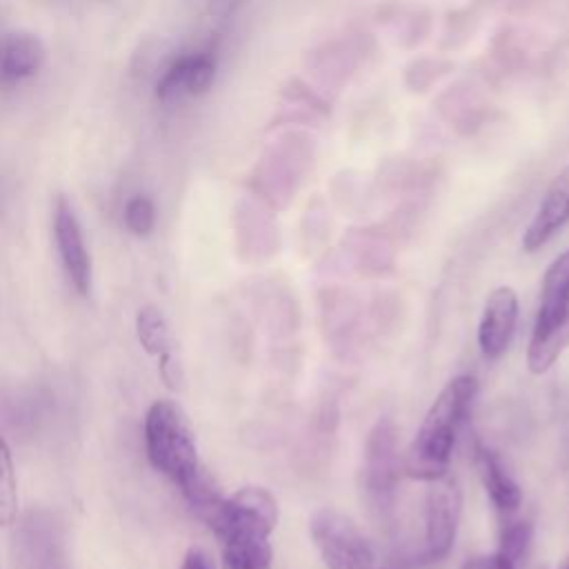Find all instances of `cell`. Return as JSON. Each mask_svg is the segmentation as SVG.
Segmentation results:
<instances>
[{
  "label": "cell",
  "instance_id": "cell-1",
  "mask_svg": "<svg viewBox=\"0 0 569 569\" xmlns=\"http://www.w3.org/2000/svg\"><path fill=\"white\" fill-rule=\"evenodd\" d=\"M478 385L471 376H456L442 387L402 458L405 476L431 482L449 471L456 431L467 418Z\"/></svg>",
  "mask_w": 569,
  "mask_h": 569
},
{
  "label": "cell",
  "instance_id": "cell-2",
  "mask_svg": "<svg viewBox=\"0 0 569 569\" xmlns=\"http://www.w3.org/2000/svg\"><path fill=\"white\" fill-rule=\"evenodd\" d=\"M144 451L156 471L187 493L207 469L200 465L193 429L173 400H156L144 416Z\"/></svg>",
  "mask_w": 569,
  "mask_h": 569
},
{
  "label": "cell",
  "instance_id": "cell-3",
  "mask_svg": "<svg viewBox=\"0 0 569 569\" xmlns=\"http://www.w3.org/2000/svg\"><path fill=\"white\" fill-rule=\"evenodd\" d=\"M569 347V249L545 271L533 331L527 347V367L542 376Z\"/></svg>",
  "mask_w": 569,
  "mask_h": 569
},
{
  "label": "cell",
  "instance_id": "cell-4",
  "mask_svg": "<svg viewBox=\"0 0 569 569\" xmlns=\"http://www.w3.org/2000/svg\"><path fill=\"white\" fill-rule=\"evenodd\" d=\"M402 473V458L398 451V429L391 418H380L365 442L360 467V493L376 518H389L398 498V480Z\"/></svg>",
  "mask_w": 569,
  "mask_h": 569
},
{
  "label": "cell",
  "instance_id": "cell-5",
  "mask_svg": "<svg viewBox=\"0 0 569 569\" xmlns=\"http://www.w3.org/2000/svg\"><path fill=\"white\" fill-rule=\"evenodd\" d=\"M309 536L327 569H371L373 549L345 513L322 507L309 518Z\"/></svg>",
  "mask_w": 569,
  "mask_h": 569
},
{
  "label": "cell",
  "instance_id": "cell-6",
  "mask_svg": "<svg viewBox=\"0 0 569 569\" xmlns=\"http://www.w3.org/2000/svg\"><path fill=\"white\" fill-rule=\"evenodd\" d=\"M462 511V491L458 480L447 471L429 482L425 502V549L422 558L433 562L449 556Z\"/></svg>",
  "mask_w": 569,
  "mask_h": 569
},
{
  "label": "cell",
  "instance_id": "cell-7",
  "mask_svg": "<svg viewBox=\"0 0 569 569\" xmlns=\"http://www.w3.org/2000/svg\"><path fill=\"white\" fill-rule=\"evenodd\" d=\"M278 525V502L264 487H242L224 498L220 511L211 520L209 529L218 540L236 533L271 536Z\"/></svg>",
  "mask_w": 569,
  "mask_h": 569
},
{
  "label": "cell",
  "instance_id": "cell-8",
  "mask_svg": "<svg viewBox=\"0 0 569 569\" xmlns=\"http://www.w3.org/2000/svg\"><path fill=\"white\" fill-rule=\"evenodd\" d=\"M320 325L327 345L338 356H349L358 349L365 336V305L345 287H327L320 291Z\"/></svg>",
  "mask_w": 569,
  "mask_h": 569
},
{
  "label": "cell",
  "instance_id": "cell-9",
  "mask_svg": "<svg viewBox=\"0 0 569 569\" xmlns=\"http://www.w3.org/2000/svg\"><path fill=\"white\" fill-rule=\"evenodd\" d=\"M53 238L60 253V262L67 271L69 282L80 296L91 291V258L84 244L80 220L64 196H58L53 207Z\"/></svg>",
  "mask_w": 569,
  "mask_h": 569
},
{
  "label": "cell",
  "instance_id": "cell-10",
  "mask_svg": "<svg viewBox=\"0 0 569 569\" xmlns=\"http://www.w3.org/2000/svg\"><path fill=\"white\" fill-rule=\"evenodd\" d=\"M518 296L511 287H496L482 307L478 322V347L487 360H498L511 345L518 325Z\"/></svg>",
  "mask_w": 569,
  "mask_h": 569
},
{
  "label": "cell",
  "instance_id": "cell-11",
  "mask_svg": "<svg viewBox=\"0 0 569 569\" xmlns=\"http://www.w3.org/2000/svg\"><path fill=\"white\" fill-rule=\"evenodd\" d=\"M218 58L213 51H198L178 58L158 80L156 96L162 102L182 96H202L216 80Z\"/></svg>",
  "mask_w": 569,
  "mask_h": 569
},
{
  "label": "cell",
  "instance_id": "cell-12",
  "mask_svg": "<svg viewBox=\"0 0 569 569\" xmlns=\"http://www.w3.org/2000/svg\"><path fill=\"white\" fill-rule=\"evenodd\" d=\"M569 222V167H565L547 187L529 227L522 233V249L538 251Z\"/></svg>",
  "mask_w": 569,
  "mask_h": 569
},
{
  "label": "cell",
  "instance_id": "cell-13",
  "mask_svg": "<svg viewBox=\"0 0 569 569\" xmlns=\"http://www.w3.org/2000/svg\"><path fill=\"white\" fill-rule=\"evenodd\" d=\"M473 465L493 507L500 513H513L522 502V491L502 465L500 456L491 447L482 445L478 438L473 440Z\"/></svg>",
  "mask_w": 569,
  "mask_h": 569
},
{
  "label": "cell",
  "instance_id": "cell-14",
  "mask_svg": "<svg viewBox=\"0 0 569 569\" xmlns=\"http://www.w3.org/2000/svg\"><path fill=\"white\" fill-rule=\"evenodd\" d=\"M44 60V47L38 36L18 31L0 40V80L20 82L31 78Z\"/></svg>",
  "mask_w": 569,
  "mask_h": 569
},
{
  "label": "cell",
  "instance_id": "cell-15",
  "mask_svg": "<svg viewBox=\"0 0 569 569\" xmlns=\"http://www.w3.org/2000/svg\"><path fill=\"white\" fill-rule=\"evenodd\" d=\"M222 569H271V542L269 536L236 533L220 540Z\"/></svg>",
  "mask_w": 569,
  "mask_h": 569
},
{
  "label": "cell",
  "instance_id": "cell-16",
  "mask_svg": "<svg viewBox=\"0 0 569 569\" xmlns=\"http://www.w3.org/2000/svg\"><path fill=\"white\" fill-rule=\"evenodd\" d=\"M136 336H138V342L142 345V349L156 358L173 351V336H171L169 322H167L164 313L153 305H147L138 311Z\"/></svg>",
  "mask_w": 569,
  "mask_h": 569
},
{
  "label": "cell",
  "instance_id": "cell-17",
  "mask_svg": "<svg viewBox=\"0 0 569 569\" xmlns=\"http://www.w3.org/2000/svg\"><path fill=\"white\" fill-rule=\"evenodd\" d=\"M18 518V485L9 445L0 436V527L13 525Z\"/></svg>",
  "mask_w": 569,
  "mask_h": 569
},
{
  "label": "cell",
  "instance_id": "cell-18",
  "mask_svg": "<svg viewBox=\"0 0 569 569\" xmlns=\"http://www.w3.org/2000/svg\"><path fill=\"white\" fill-rule=\"evenodd\" d=\"M533 542V525L529 520H511L500 531V545L498 551L511 560L516 567H520L531 549Z\"/></svg>",
  "mask_w": 569,
  "mask_h": 569
},
{
  "label": "cell",
  "instance_id": "cell-19",
  "mask_svg": "<svg viewBox=\"0 0 569 569\" xmlns=\"http://www.w3.org/2000/svg\"><path fill=\"white\" fill-rule=\"evenodd\" d=\"M124 224L133 236H149L156 227V204L149 196H133L124 204Z\"/></svg>",
  "mask_w": 569,
  "mask_h": 569
},
{
  "label": "cell",
  "instance_id": "cell-20",
  "mask_svg": "<svg viewBox=\"0 0 569 569\" xmlns=\"http://www.w3.org/2000/svg\"><path fill=\"white\" fill-rule=\"evenodd\" d=\"M158 371H160V376H162V380L169 389H180L182 387L184 376H182V367H180L178 358L173 356V351L158 358Z\"/></svg>",
  "mask_w": 569,
  "mask_h": 569
},
{
  "label": "cell",
  "instance_id": "cell-21",
  "mask_svg": "<svg viewBox=\"0 0 569 569\" xmlns=\"http://www.w3.org/2000/svg\"><path fill=\"white\" fill-rule=\"evenodd\" d=\"M462 569H518V567L511 560H507L500 551H493V553H485L467 560Z\"/></svg>",
  "mask_w": 569,
  "mask_h": 569
},
{
  "label": "cell",
  "instance_id": "cell-22",
  "mask_svg": "<svg viewBox=\"0 0 569 569\" xmlns=\"http://www.w3.org/2000/svg\"><path fill=\"white\" fill-rule=\"evenodd\" d=\"M180 569H216V562L204 547H191L184 553Z\"/></svg>",
  "mask_w": 569,
  "mask_h": 569
},
{
  "label": "cell",
  "instance_id": "cell-23",
  "mask_svg": "<svg viewBox=\"0 0 569 569\" xmlns=\"http://www.w3.org/2000/svg\"><path fill=\"white\" fill-rule=\"evenodd\" d=\"M562 569H569V558L565 560V565H562Z\"/></svg>",
  "mask_w": 569,
  "mask_h": 569
},
{
  "label": "cell",
  "instance_id": "cell-24",
  "mask_svg": "<svg viewBox=\"0 0 569 569\" xmlns=\"http://www.w3.org/2000/svg\"><path fill=\"white\" fill-rule=\"evenodd\" d=\"M371 569H373V567H371Z\"/></svg>",
  "mask_w": 569,
  "mask_h": 569
}]
</instances>
